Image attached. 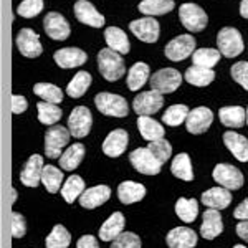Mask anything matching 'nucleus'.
Listing matches in <instances>:
<instances>
[{"label":"nucleus","mask_w":248,"mask_h":248,"mask_svg":"<svg viewBox=\"0 0 248 248\" xmlns=\"http://www.w3.org/2000/svg\"><path fill=\"white\" fill-rule=\"evenodd\" d=\"M172 9H174V0H142L139 3V12L147 17L169 14Z\"/></svg>","instance_id":"obj_35"},{"label":"nucleus","mask_w":248,"mask_h":248,"mask_svg":"<svg viewBox=\"0 0 248 248\" xmlns=\"http://www.w3.org/2000/svg\"><path fill=\"white\" fill-rule=\"evenodd\" d=\"M129 142V136L124 129H114L108 134V138L103 142V153L108 157H119L127 147Z\"/></svg>","instance_id":"obj_18"},{"label":"nucleus","mask_w":248,"mask_h":248,"mask_svg":"<svg viewBox=\"0 0 248 248\" xmlns=\"http://www.w3.org/2000/svg\"><path fill=\"white\" fill-rule=\"evenodd\" d=\"M42 10H43V0H23L18 5L17 14L20 17L33 18V17H37Z\"/></svg>","instance_id":"obj_45"},{"label":"nucleus","mask_w":248,"mask_h":248,"mask_svg":"<svg viewBox=\"0 0 248 248\" xmlns=\"http://www.w3.org/2000/svg\"><path fill=\"white\" fill-rule=\"evenodd\" d=\"M170 170H172V174L177 179H181V181H186V182L194 181V170H192L189 154L182 153V154L175 155L174 161L170 164Z\"/></svg>","instance_id":"obj_31"},{"label":"nucleus","mask_w":248,"mask_h":248,"mask_svg":"<svg viewBox=\"0 0 248 248\" xmlns=\"http://www.w3.org/2000/svg\"><path fill=\"white\" fill-rule=\"evenodd\" d=\"M85 192V181L79 175H71L68 177V181L63 184L62 187V197L65 199V202L73 203L77 199H79Z\"/></svg>","instance_id":"obj_33"},{"label":"nucleus","mask_w":248,"mask_h":248,"mask_svg":"<svg viewBox=\"0 0 248 248\" xmlns=\"http://www.w3.org/2000/svg\"><path fill=\"white\" fill-rule=\"evenodd\" d=\"M10 227H12V237L22 238L27 233V222L22 214L18 212H12L10 215Z\"/></svg>","instance_id":"obj_48"},{"label":"nucleus","mask_w":248,"mask_h":248,"mask_svg":"<svg viewBox=\"0 0 248 248\" xmlns=\"http://www.w3.org/2000/svg\"><path fill=\"white\" fill-rule=\"evenodd\" d=\"M220 51L215 48H201V50H195L192 55V62L195 66L202 68H214L220 60Z\"/></svg>","instance_id":"obj_40"},{"label":"nucleus","mask_w":248,"mask_h":248,"mask_svg":"<svg viewBox=\"0 0 248 248\" xmlns=\"http://www.w3.org/2000/svg\"><path fill=\"white\" fill-rule=\"evenodd\" d=\"M223 230L222 223V215L218 210L209 209L203 212L202 215V227H201V235L205 240H214L217 238Z\"/></svg>","instance_id":"obj_21"},{"label":"nucleus","mask_w":248,"mask_h":248,"mask_svg":"<svg viewBox=\"0 0 248 248\" xmlns=\"http://www.w3.org/2000/svg\"><path fill=\"white\" fill-rule=\"evenodd\" d=\"M232 73V78L238 83L242 88H245L248 91V62H238L232 66L230 70Z\"/></svg>","instance_id":"obj_47"},{"label":"nucleus","mask_w":248,"mask_h":248,"mask_svg":"<svg viewBox=\"0 0 248 248\" xmlns=\"http://www.w3.org/2000/svg\"><path fill=\"white\" fill-rule=\"evenodd\" d=\"M235 230H237L238 237L242 240H245V242L248 243V222H245V220H243V222H240Z\"/></svg>","instance_id":"obj_52"},{"label":"nucleus","mask_w":248,"mask_h":248,"mask_svg":"<svg viewBox=\"0 0 248 248\" xmlns=\"http://www.w3.org/2000/svg\"><path fill=\"white\" fill-rule=\"evenodd\" d=\"M109 248H141V238L133 232H123L118 238L113 240Z\"/></svg>","instance_id":"obj_46"},{"label":"nucleus","mask_w":248,"mask_h":248,"mask_svg":"<svg viewBox=\"0 0 248 248\" xmlns=\"http://www.w3.org/2000/svg\"><path fill=\"white\" fill-rule=\"evenodd\" d=\"M186 79L194 86H207L215 79V73L212 71V68H202V66H190L186 71Z\"/></svg>","instance_id":"obj_32"},{"label":"nucleus","mask_w":248,"mask_h":248,"mask_svg":"<svg viewBox=\"0 0 248 248\" xmlns=\"http://www.w3.org/2000/svg\"><path fill=\"white\" fill-rule=\"evenodd\" d=\"M189 108L186 105H174L170 108H167L166 113L162 114V121L167 124V126H181L182 123L187 121V116H189Z\"/></svg>","instance_id":"obj_43"},{"label":"nucleus","mask_w":248,"mask_h":248,"mask_svg":"<svg viewBox=\"0 0 248 248\" xmlns=\"http://www.w3.org/2000/svg\"><path fill=\"white\" fill-rule=\"evenodd\" d=\"M124 225H126L124 215L121 212H114L99 229V238L103 242H113L124 232Z\"/></svg>","instance_id":"obj_25"},{"label":"nucleus","mask_w":248,"mask_h":248,"mask_svg":"<svg viewBox=\"0 0 248 248\" xmlns=\"http://www.w3.org/2000/svg\"><path fill=\"white\" fill-rule=\"evenodd\" d=\"M71 243V235L63 225H55L45 240L46 248H68Z\"/></svg>","instance_id":"obj_42"},{"label":"nucleus","mask_w":248,"mask_h":248,"mask_svg":"<svg viewBox=\"0 0 248 248\" xmlns=\"http://www.w3.org/2000/svg\"><path fill=\"white\" fill-rule=\"evenodd\" d=\"M94 105L99 113L113 118H124L129 113L127 103L123 96L113 93H98L94 96Z\"/></svg>","instance_id":"obj_3"},{"label":"nucleus","mask_w":248,"mask_h":248,"mask_svg":"<svg viewBox=\"0 0 248 248\" xmlns=\"http://www.w3.org/2000/svg\"><path fill=\"white\" fill-rule=\"evenodd\" d=\"M75 15L81 23L90 27H94V29H99V27L105 25V17L99 14L98 10L94 9V5L88 0H78L75 3Z\"/></svg>","instance_id":"obj_17"},{"label":"nucleus","mask_w":248,"mask_h":248,"mask_svg":"<svg viewBox=\"0 0 248 248\" xmlns=\"http://www.w3.org/2000/svg\"><path fill=\"white\" fill-rule=\"evenodd\" d=\"M98 68L99 73L103 75V78L108 79V81H118L126 73V66H124V60L121 58V53L111 50V48L99 50Z\"/></svg>","instance_id":"obj_1"},{"label":"nucleus","mask_w":248,"mask_h":248,"mask_svg":"<svg viewBox=\"0 0 248 248\" xmlns=\"http://www.w3.org/2000/svg\"><path fill=\"white\" fill-rule=\"evenodd\" d=\"M218 118L227 127H242L247 121V111L242 106H225L220 109Z\"/></svg>","instance_id":"obj_28"},{"label":"nucleus","mask_w":248,"mask_h":248,"mask_svg":"<svg viewBox=\"0 0 248 248\" xmlns=\"http://www.w3.org/2000/svg\"><path fill=\"white\" fill-rule=\"evenodd\" d=\"M144 195H146V187L139 182L126 181V182L119 184V187H118V197L124 205H129V203H136V202L142 201Z\"/></svg>","instance_id":"obj_26"},{"label":"nucleus","mask_w":248,"mask_h":248,"mask_svg":"<svg viewBox=\"0 0 248 248\" xmlns=\"http://www.w3.org/2000/svg\"><path fill=\"white\" fill-rule=\"evenodd\" d=\"M77 248H99V243L93 235H83V237L78 240Z\"/></svg>","instance_id":"obj_50"},{"label":"nucleus","mask_w":248,"mask_h":248,"mask_svg":"<svg viewBox=\"0 0 248 248\" xmlns=\"http://www.w3.org/2000/svg\"><path fill=\"white\" fill-rule=\"evenodd\" d=\"M129 29L136 35V37L141 40V42H146V43L157 42L159 31H161L159 22L155 18H153V17L139 18V20H136V22H131Z\"/></svg>","instance_id":"obj_12"},{"label":"nucleus","mask_w":248,"mask_h":248,"mask_svg":"<svg viewBox=\"0 0 248 248\" xmlns=\"http://www.w3.org/2000/svg\"><path fill=\"white\" fill-rule=\"evenodd\" d=\"M105 40L108 43V48L118 51V53L126 55L129 51V40H127L126 33L118 27H108L105 31Z\"/></svg>","instance_id":"obj_29"},{"label":"nucleus","mask_w":248,"mask_h":248,"mask_svg":"<svg viewBox=\"0 0 248 248\" xmlns=\"http://www.w3.org/2000/svg\"><path fill=\"white\" fill-rule=\"evenodd\" d=\"M169 248H194L197 245V233L189 227H175L166 237Z\"/></svg>","instance_id":"obj_19"},{"label":"nucleus","mask_w":248,"mask_h":248,"mask_svg":"<svg viewBox=\"0 0 248 248\" xmlns=\"http://www.w3.org/2000/svg\"><path fill=\"white\" fill-rule=\"evenodd\" d=\"M147 147H149L151 153H153L162 164L169 161L170 155H172V146H170V142L166 141L164 138L162 139H157V141L149 142V146H147Z\"/></svg>","instance_id":"obj_44"},{"label":"nucleus","mask_w":248,"mask_h":248,"mask_svg":"<svg viewBox=\"0 0 248 248\" xmlns=\"http://www.w3.org/2000/svg\"><path fill=\"white\" fill-rule=\"evenodd\" d=\"M214 123V113L205 106L195 108L192 109L189 116H187L186 127L190 134H202L210 127V124Z\"/></svg>","instance_id":"obj_13"},{"label":"nucleus","mask_w":248,"mask_h":248,"mask_svg":"<svg viewBox=\"0 0 248 248\" xmlns=\"http://www.w3.org/2000/svg\"><path fill=\"white\" fill-rule=\"evenodd\" d=\"M33 93L42 98L46 103H53V105H60L63 99V93L58 86L51 85V83H38L33 86Z\"/></svg>","instance_id":"obj_41"},{"label":"nucleus","mask_w":248,"mask_h":248,"mask_svg":"<svg viewBox=\"0 0 248 248\" xmlns=\"http://www.w3.org/2000/svg\"><path fill=\"white\" fill-rule=\"evenodd\" d=\"M53 58L60 68H77L85 65L88 60L86 53L79 48H62L55 51Z\"/></svg>","instance_id":"obj_23"},{"label":"nucleus","mask_w":248,"mask_h":248,"mask_svg":"<svg viewBox=\"0 0 248 248\" xmlns=\"http://www.w3.org/2000/svg\"><path fill=\"white\" fill-rule=\"evenodd\" d=\"M182 25L189 31H202L207 27V14L195 3H184L179 9Z\"/></svg>","instance_id":"obj_8"},{"label":"nucleus","mask_w":248,"mask_h":248,"mask_svg":"<svg viewBox=\"0 0 248 248\" xmlns=\"http://www.w3.org/2000/svg\"><path fill=\"white\" fill-rule=\"evenodd\" d=\"M218 51L227 58H235L243 51V38L237 29L225 27L218 31L217 37Z\"/></svg>","instance_id":"obj_4"},{"label":"nucleus","mask_w":248,"mask_h":248,"mask_svg":"<svg viewBox=\"0 0 248 248\" xmlns=\"http://www.w3.org/2000/svg\"><path fill=\"white\" fill-rule=\"evenodd\" d=\"M195 48V38L192 35H179L177 38L170 40L166 45V58L172 60V62H182V60L189 58L194 55Z\"/></svg>","instance_id":"obj_10"},{"label":"nucleus","mask_w":248,"mask_h":248,"mask_svg":"<svg viewBox=\"0 0 248 248\" xmlns=\"http://www.w3.org/2000/svg\"><path fill=\"white\" fill-rule=\"evenodd\" d=\"M164 105V98L159 91H144V93H139L134 98L133 108L138 113V116H151L154 113H157L159 109Z\"/></svg>","instance_id":"obj_11"},{"label":"nucleus","mask_w":248,"mask_h":248,"mask_svg":"<svg viewBox=\"0 0 248 248\" xmlns=\"http://www.w3.org/2000/svg\"><path fill=\"white\" fill-rule=\"evenodd\" d=\"M129 161L138 172L144 175H155L161 172L162 162L151 153L149 147H139L129 154Z\"/></svg>","instance_id":"obj_5"},{"label":"nucleus","mask_w":248,"mask_h":248,"mask_svg":"<svg viewBox=\"0 0 248 248\" xmlns=\"http://www.w3.org/2000/svg\"><path fill=\"white\" fill-rule=\"evenodd\" d=\"M223 142H225L227 149L235 155V159L240 162L248 161V139L245 136L233 133V131H227L223 134Z\"/></svg>","instance_id":"obj_24"},{"label":"nucleus","mask_w":248,"mask_h":248,"mask_svg":"<svg viewBox=\"0 0 248 248\" xmlns=\"http://www.w3.org/2000/svg\"><path fill=\"white\" fill-rule=\"evenodd\" d=\"M43 29H45L48 37L53 40H60V42L70 37V31H71L65 17L57 14V12L46 14V17L43 18Z\"/></svg>","instance_id":"obj_15"},{"label":"nucleus","mask_w":248,"mask_h":248,"mask_svg":"<svg viewBox=\"0 0 248 248\" xmlns=\"http://www.w3.org/2000/svg\"><path fill=\"white\" fill-rule=\"evenodd\" d=\"M93 126V116L86 106H77L68 118V129L73 138H86Z\"/></svg>","instance_id":"obj_7"},{"label":"nucleus","mask_w":248,"mask_h":248,"mask_svg":"<svg viewBox=\"0 0 248 248\" xmlns=\"http://www.w3.org/2000/svg\"><path fill=\"white\" fill-rule=\"evenodd\" d=\"M111 197V189L108 186H94L90 187L83 192V195L79 197V203L83 209H96V207L103 205L105 202L109 201Z\"/></svg>","instance_id":"obj_22"},{"label":"nucleus","mask_w":248,"mask_h":248,"mask_svg":"<svg viewBox=\"0 0 248 248\" xmlns=\"http://www.w3.org/2000/svg\"><path fill=\"white\" fill-rule=\"evenodd\" d=\"M240 15L243 18H248V0H242L240 3Z\"/></svg>","instance_id":"obj_53"},{"label":"nucleus","mask_w":248,"mask_h":248,"mask_svg":"<svg viewBox=\"0 0 248 248\" xmlns=\"http://www.w3.org/2000/svg\"><path fill=\"white\" fill-rule=\"evenodd\" d=\"M175 214L177 217L184 220L186 223H192L199 215V203L194 199H184L181 197L175 202Z\"/></svg>","instance_id":"obj_37"},{"label":"nucleus","mask_w":248,"mask_h":248,"mask_svg":"<svg viewBox=\"0 0 248 248\" xmlns=\"http://www.w3.org/2000/svg\"><path fill=\"white\" fill-rule=\"evenodd\" d=\"M37 109H38V121L42 124H46V126H55V124L62 119V114H63L58 105L46 103V101L38 103Z\"/></svg>","instance_id":"obj_38"},{"label":"nucleus","mask_w":248,"mask_h":248,"mask_svg":"<svg viewBox=\"0 0 248 248\" xmlns=\"http://www.w3.org/2000/svg\"><path fill=\"white\" fill-rule=\"evenodd\" d=\"M247 124H248V108H247Z\"/></svg>","instance_id":"obj_56"},{"label":"nucleus","mask_w":248,"mask_h":248,"mask_svg":"<svg viewBox=\"0 0 248 248\" xmlns=\"http://www.w3.org/2000/svg\"><path fill=\"white\" fill-rule=\"evenodd\" d=\"M233 248H247V247H243V245H235Z\"/></svg>","instance_id":"obj_55"},{"label":"nucleus","mask_w":248,"mask_h":248,"mask_svg":"<svg viewBox=\"0 0 248 248\" xmlns=\"http://www.w3.org/2000/svg\"><path fill=\"white\" fill-rule=\"evenodd\" d=\"M138 127H139V133H141L142 139H146V141H149V142L162 139L164 133H166L162 124L154 121L151 116H139Z\"/></svg>","instance_id":"obj_27"},{"label":"nucleus","mask_w":248,"mask_h":248,"mask_svg":"<svg viewBox=\"0 0 248 248\" xmlns=\"http://www.w3.org/2000/svg\"><path fill=\"white\" fill-rule=\"evenodd\" d=\"M63 172L57 169L55 166H45L43 167V174H42V182L45 186V189L50 194H57L62 190V184H63Z\"/></svg>","instance_id":"obj_36"},{"label":"nucleus","mask_w":248,"mask_h":248,"mask_svg":"<svg viewBox=\"0 0 248 248\" xmlns=\"http://www.w3.org/2000/svg\"><path fill=\"white\" fill-rule=\"evenodd\" d=\"M233 217L237 218V220H240V222H248V199H245L240 205L235 209V212H233Z\"/></svg>","instance_id":"obj_51"},{"label":"nucleus","mask_w":248,"mask_h":248,"mask_svg":"<svg viewBox=\"0 0 248 248\" xmlns=\"http://www.w3.org/2000/svg\"><path fill=\"white\" fill-rule=\"evenodd\" d=\"M91 85V75L86 71H78L70 81V85L66 88V93L70 98H81L83 94L88 91V88Z\"/></svg>","instance_id":"obj_39"},{"label":"nucleus","mask_w":248,"mask_h":248,"mask_svg":"<svg viewBox=\"0 0 248 248\" xmlns=\"http://www.w3.org/2000/svg\"><path fill=\"white\" fill-rule=\"evenodd\" d=\"M17 202V190L12 189V195H10V205H14V203Z\"/></svg>","instance_id":"obj_54"},{"label":"nucleus","mask_w":248,"mask_h":248,"mask_svg":"<svg viewBox=\"0 0 248 248\" xmlns=\"http://www.w3.org/2000/svg\"><path fill=\"white\" fill-rule=\"evenodd\" d=\"M151 90L159 91L161 94L174 93L182 83V77L177 70L174 68H162V70L155 71L149 79Z\"/></svg>","instance_id":"obj_6"},{"label":"nucleus","mask_w":248,"mask_h":248,"mask_svg":"<svg viewBox=\"0 0 248 248\" xmlns=\"http://www.w3.org/2000/svg\"><path fill=\"white\" fill-rule=\"evenodd\" d=\"M27 106H29V103H27V99L22 94L12 96V113L14 114H22L27 109Z\"/></svg>","instance_id":"obj_49"},{"label":"nucleus","mask_w":248,"mask_h":248,"mask_svg":"<svg viewBox=\"0 0 248 248\" xmlns=\"http://www.w3.org/2000/svg\"><path fill=\"white\" fill-rule=\"evenodd\" d=\"M70 129L55 124L50 126L45 134V154L48 159H58L62 157V154L65 153L63 147L68 146L70 142Z\"/></svg>","instance_id":"obj_2"},{"label":"nucleus","mask_w":248,"mask_h":248,"mask_svg":"<svg viewBox=\"0 0 248 248\" xmlns=\"http://www.w3.org/2000/svg\"><path fill=\"white\" fill-rule=\"evenodd\" d=\"M147 79H149V66L146 63L139 62L133 65L129 73H127V88L131 91H138L139 88L146 85Z\"/></svg>","instance_id":"obj_34"},{"label":"nucleus","mask_w":248,"mask_h":248,"mask_svg":"<svg viewBox=\"0 0 248 248\" xmlns=\"http://www.w3.org/2000/svg\"><path fill=\"white\" fill-rule=\"evenodd\" d=\"M83 157H85V146L81 142H77L70 146L65 153L60 157V166L65 170H75L81 164Z\"/></svg>","instance_id":"obj_30"},{"label":"nucleus","mask_w":248,"mask_h":248,"mask_svg":"<svg viewBox=\"0 0 248 248\" xmlns=\"http://www.w3.org/2000/svg\"><path fill=\"white\" fill-rule=\"evenodd\" d=\"M212 177L220 187H225L229 190H238L243 186V174L230 164H218L212 172Z\"/></svg>","instance_id":"obj_9"},{"label":"nucleus","mask_w":248,"mask_h":248,"mask_svg":"<svg viewBox=\"0 0 248 248\" xmlns=\"http://www.w3.org/2000/svg\"><path fill=\"white\" fill-rule=\"evenodd\" d=\"M202 203L209 209L223 210L232 203V192L225 187H212L202 194Z\"/></svg>","instance_id":"obj_20"},{"label":"nucleus","mask_w":248,"mask_h":248,"mask_svg":"<svg viewBox=\"0 0 248 248\" xmlns=\"http://www.w3.org/2000/svg\"><path fill=\"white\" fill-rule=\"evenodd\" d=\"M15 42H17L20 53L27 58H37L43 51V46H42V43H40V37L31 29L20 30Z\"/></svg>","instance_id":"obj_14"},{"label":"nucleus","mask_w":248,"mask_h":248,"mask_svg":"<svg viewBox=\"0 0 248 248\" xmlns=\"http://www.w3.org/2000/svg\"><path fill=\"white\" fill-rule=\"evenodd\" d=\"M43 157L40 154L30 155V159L23 166L22 174H20V181L27 187H37L40 181H42L43 174Z\"/></svg>","instance_id":"obj_16"}]
</instances>
